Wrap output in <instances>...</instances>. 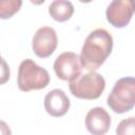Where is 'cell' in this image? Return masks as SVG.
Wrapping results in <instances>:
<instances>
[{
  "mask_svg": "<svg viewBox=\"0 0 135 135\" xmlns=\"http://www.w3.org/2000/svg\"><path fill=\"white\" fill-rule=\"evenodd\" d=\"M113 49V38L104 28L91 32L84 40L81 49L80 61L82 68L90 72L99 69L109 57Z\"/></svg>",
  "mask_w": 135,
  "mask_h": 135,
  "instance_id": "obj_1",
  "label": "cell"
},
{
  "mask_svg": "<svg viewBox=\"0 0 135 135\" xmlns=\"http://www.w3.org/2000/svg\"><path fill=\"white\" fill-rule=\"evenodd\" d=\"M50 83L49 72L39 66L32 59L23 60L18 68L17 84L20 91L28 92L32 90H41Z\"/></svg>",
  "mask_w": 135,
  "mask_h": 135,
  "instance_id": "obj_2",
  "label": "cell"
},
{
  "mask_svg": "<svg viewBox=\"0 0 135 135\" xmlns=\"http://www.w3.org/2000/svg\"><path fill=\"white\" fill-rule=\"evenodd\" d=\"M107 102L110 109L118 114L132 110L135 105V77H123L117 80Z\"/></svg>",
  "mask_w": 135,
  "mask_h": 135,
  "instance_id": "obj_3",
  "label": "cell"
},
{
  "mask_svg": "<svg viewBox=\"0 0 135 135\" xmlns=\"http://www.w3.org/2000/svg\"><path fill=\"white\" fill-rule=\"evenodd\" d=\"M69 88L73 96L80 99L93 100L100 97L104 91L105 80L100 74L89 72L70 81Z\"/></svg>",
  "mask_w": 135,
  "mask_h": 135,
  "instance_id": "obj_4",
  "label": "cell"
},
{
  "mask_svg": "<svg viewBox=\"0 0 135 135\" xmlns=\"http://www.w3.org/2000/svg\"><path fill=\"white\" fill-rule=\"evenodd\" d=\"M82 64L80 57L73 52L60 54L54 62V71L57 77L63 81H72L81 75Z\"/></svg>",
  "mask_w": 135,
  "mask_h": 135,
  "instance_id": "obj_5",
  "label": "cell"
},
{
  "mask_svg": "<svg viewBox=\"0 0 135 135\" xmlns=\"http://www.w3.org/2000/svg\"><path fill=\"white\" fill-rule=\"evenodd\" d=\"M134 13V0H114L109 4L105 11V16L111 25L121 28L129 24Z\"/></svg>",
  "mask_w": 135,
  "mask_h": 135,
  "instance_id": "obj_6",
  "label": "cell"
},
{
  "mask_svg": "<svg viewBox=\"0 0 135 135\" xmlns=\"http://www.w3.org/2000/svg\"><path fill=\"white\" fill-rule=\"evenodd\" d=\"M57 43L58 39L55 30L50 26H42L35 33L32 47L36 56L39 58H47L56 50Z\"/></svg>",
  "mask_w": 135,
  "mask_h": 135,
  "instance_id": "obj_7",
  "label": "cell"
},
{
  "mask_svg": "<svg viewBox=\"0 0 135 135\" xmlns=\"http://www.w3.org/2000/svg\"><path fill=\"white\" fill-rule=\"evenodd\" d=\"M111 126L109 113L101 107L91 109L85 116L86 130L92 135H104Z\"/></svg>",
  "mask_w": 135,
  "mask_h": 135,
  "instance_id": "obj_8",
  "label": "cell"
},
{
  "mask_svg": "<svg viewBox=\"0 0 135 135\" xmlns=\"http://www.w3.org/2000/svg\"><path fill=\"white\" fill-rule=\"evenodd\" d=\"M44 109L53 117H61L70 109V99L62 90L54 89L44 97Z\"/></svg>",
  "mask_w": 135,
  "mask_h": 135,
  "instance_id": "obj_9",
  "label": "cell"
},
{
  "mask_svg": "<svg viewBox=\"0 0 135 135\" xmlns=\"http://www.w3.org/2000/svg\"><path fill=\"white\" fill-rule=\"evenodd\" d=\"M74 13V5L71 1L66 0H55L49 6V14L51 17L58 21L64 22L69 20Z\"/></svg>",
  "mask_w": 135,
  "mask_h": 135,
  "instance_id": "obj_10",
  "label": "cell"
},
{
  "mask_svg": "<svg viewBox=\"0 0 135 135\" xmlns=\"http://www.w3.org/2000/svg\"><path fill=\"white\" fill-rule=\"evenodd\" d=\"M22 2L17 0H8L0 2V17L1 19L11 18L15 13H17L21 6Z\"/></svg>",
  "mask_w": 135,
  "mask_h": 135,
  "instance_id": "obj_11",
  "label": "cell"
},
{
  "mask_svg": "<svg viewBox=\"0 0 135 135\" xmlns=\"http://www.w3.org/2000/svg\"><path fill=\"white\" fill-rule=\"evenodd\" d=\"M116 135H135V117L122 119L116 128Z\"/></svg>",
  "mask_w": 135,
  "mask_h": 135,
  "instance_id": "obj_12",
  "label": "cell"
},
{
  "mask_svg": "<svg viewBox=\"0 0 135 135\" xmlns=\"http://www.w3.org/2000/svg\"><path fill=\"white\" fill-rule=\"evenodd\" d=\"M1 132H2V135H11V130L6 127L5 122L4 121H1Z\"/></svg>",
  "mask_w": 135,
  "mask_h": 135,
  "instance_id": "obj_13",
  "label": "cell"
}]
</instances>
